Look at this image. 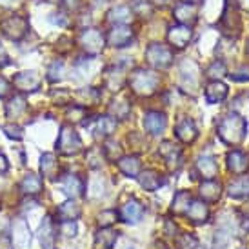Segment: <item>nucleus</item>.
<instances>
[{
    "mask_svg": "<svg viewBox=\"0 0 249 249\" xmlns=\"http://www.w3.org/2000/svg\"><path fill=\"white\" fill-rule=\"evenodd\" d=\"M248 133V122L236 113H229L220 120L218 124V137L226 144H238L242 142Z\"/></svg>",
    "mask_w": 249,
    "mask_h": 249,
    "instance_id": "nucleus-1",
    "label": "nucleus"
},
{
    "mask_svg": "<svg viewBox=\"0 0 249 249\" xmlns=\"http://www.w3.org/2000/svg\"><path fill=\"white\" fill-rule=\"evenodd\" d=\"M160 78L155 71H149L145 68L135 70L129 76V88L133 93H137L140 97H151L159 88Z\"/></svg>",
    "mask_w": 249,
    "mask_h": 249,
    "instance_id": "nucleus-2",
    "label": "nucleus"
},
{
    "mask_svg": "<svg viewBox=\"0 0 249 249\" xmlns=\"http://www.w3.org/2000/svg\"><path fill=\"white\" fill-rule=\"evenodd\" d=\"M56 151L60 155H66V157H71V155L82 151V140L71 125L66 124L60 127L58 140H56Z\"/></svg>",
    "mask_w": 249,
    "mask_h": 249,
    "instance_id": "nucleus-3",
    "label": "nucleus"
},
{
    "mask_svg": "<svg viewBox=\"0 0 249 249\" xmlns=\"http://www.w3.org/2000/svg\"><path fill=\"white\" fill-rule=\"evenodd\" d=\"M145 60L157 70H166L173 64V51L164 44H151L145 49Z\"/></svg>",
    "mask_w": 249,
    "mask_h": 249,
    "instance_id": "nucleus-4",
    "label": "nucleus"
},
{
    "mask_svg": "<svg viewBox=\"0 0 249 249\" xmlns=\"http://www.w3.org/2000/svg\"><path fill=\"white\" fill-rule=\"evenodd\" d=\"M11 242L15 249H29L31 246V231H29L28 222L24 218H13L11 222Z\"/></svg>",
    "mask_w": 249,
    "mask_h": 249,
    "instance_id": "nucleus-5",
    "label": "nucleus"
},
{
    "mask_svg": "<svg viewBox=\"0 0 249 249\" xmlns=\"http://www.w3.org/2000/svg\"><path fill=\"white\" fill-rule=\"evenodd\" d=\"M0 28L4 31V35L11 40H20L22 36L28 33V20L24 17H9L6 20H2Z\"/></svg>",
    "mask_w": 249,
    "mask_h": 249,
    "instance_id": "nucleus-6",
    "label": "nucleus"
},
{
    "mask_svg": "<svg viewBox=\"0 0 249 249\" xmlns=\"http://www.w3.org/2000/svg\"><path fill=\"white\" fill-rule=\"evenodd\" d=\"M40 76L35 71H20L13 76V86L22 93H33L40 88Z\"/></svg>",
    "mask_w": 249,
    "mask_h": 249,
    "instance_id": "nucleus-7",
    "label": "nucleus"
},
{
    "mask_svg": "<svg viewBox=\"0 0 249 249\" xmlns=\"http://www.w3.org/2000/svg\"><path fill=\"white\" fill-rule=\"evenodd\" d=\"M80 44L89 55H98L104 48V35L97 29H84L80 35Z\"/></svg>",
    "mask_w": 249,
    "mask_h": 249,
    "instance_id": "nucleus-8",
    "label": "nucleus"
},
{
    "mask_svg": "<svg viewBox=\"0 0 249 249\" xmlns=\"http://www.w3.org/2000/svg\"><path fill=\"white\" fill-rule=\"evenodd\" d=\"M58 187L70 198H78L84 195V180L78 175H62L58 178Z\"/></svg>",
    "mask_w": 249,
    "mask_h": 249,
    "instance_id": "nucleus-9",
    "label": "nucleus"
},
{
    "mask_svg": "<svg viewBox=\"0 0 249 249\" xmlns=\"http://www.w3.org/2000/svg\"><path fill=\"white\" fill-rule=\"evenodd\" d=\"M56 226L51 216H46L44 222L40 224V229H38V242H40L42 249H55L56 242Z\"/></svg>",
    "mask_w": 249,
    "mask_h": 249,
    "instance_id": "nucleus-10",
    "label": "nucleus"
},
{
    "mask_svg": "<svg viewBox=\"0 0 249 249\" xmlns=\"http://www.w3.org/2000/svg\"><path fill=\"white\" fill-rule=\"evenodd\" d=\"M175 135H177V139H178L180 142L191 144V142H195V139L198 137V131H196V125H195V122L191 118L182 117L178 122H177V125H175Z\"/></svg>",
    "mask_w": 249,
    "mask_h": 249,
    "instance_id": "nucleus-11",
    "label": "nucleus"
},
{
    "mask_svg": "<svg viewBox=\"0 0 249 249\" xmlns=\"http://www.w3.org/2000/svg\"><path fill=\"white\" fill-rule=\"evenodd\" d=\"M166 124H167V118L164 113H160V111H147L144 115V127L145 131L153 135V137H157L160 133H164L166 129Z\"/></svg>",
    "mask_w": 249,
    "mask_h": 249,
    "instance_id": "nucleus-12",
    "label": "nucleus"
},
{
    "mask_svg": "<svg viewBox=\"0 0 249 249\" xmlns=\"http://www.w3.org/2000/svg\"><path fill=\"white\" fill-rule=\"evenodd\" d=\"M107 42L113 48H127L133 42V31L127 26H115L107 33Z\"/></svg>",
    "mask_w": 249,
    "mask_h": 249,
    "instance_id": "nucleus-13",
    "label": "nucleus"
},
{
    "mask_svg": "<svg viewBox=\"0 0 249 249\" xmlns=\"http://www.w3.org/2000/svg\"><path fill=\"white\" fill-rule=\"evenodd\" d=\"M159 153H160V157H164L169 169H178L180 164H182V151H180L178 145H175L173 142L166 140V142L160 144Z\"/></svg>",
    "mask_w": 249,
    "mask_h": 249,
    "instance_id": "nucleus-14",
    "label": "nucleus"
},
{
    "mask_svg": "<svg viewBox=\"0 0 249 249\" xmlns=\"http://www.w3.org/2000/svg\"><path fill=\"white\" fill-rule=\"evenodd\" d=\"M196 171L204 180H214L218 175V164L211 155H200L196 159Z\"/></svg>",
    "mask_w": 249,
    "mask_h": 249,
    "instance_id": "nucleus-15",
    "label": "nucleus"
},
{
    "mask_svg": "<svg viewBox=\"0 0 249 249\" xmlns=\"http://www.w3.org/2000/svg\"><path fill=\"white\" fill-rule=\"evenodd\" d=\"M167 40L171 42V46H175V48H186L191 40V29H189V26H182V24L173 26L167 31Z\"/></svg>",
    "mask_w": 249,
    "mask_h": 249,
    "instance_id": "nucleus-16",
    "label": "nucleus"
},
{
    "mask_svg": "<svg viewBox=\"0 0 249 249\" xmlns=\"http://www.w3.org/2000/svg\"><path fill=\"white\" fill-rule=\"evenodd\" d=\"M118 240V233L115 229L109 228H100L95 235V242L93 248L95 249H113Z\"/></svg>",
    "mask_w": 249,
    "mask_h": 249,
    "instance_id": "nucleus-17",
    "label": "nucleus"
},
{
    "mask_svg": "<svg viewBox=\"0 0 249 249\" xmlns=\"http://www.w3.org/2000/svg\"><path fill=\"white\" fill-rule=\"evenodd\" d=\"M186 214H187V218L193 222V224H204V222H208V218H209L208 204H206V202H202V200H191Z\"/></svg>",
    "mask_w": 249,
    "mask_h": 249,
    "instance_id": "nucleus-18",
    "label": "nucleus"
},
{
    "mask_svg": "<svg viewBox=\"0 0 249 249\" xmlns=\"http://www.w3.org/2000/svg\"><path fill=\"white\" fill-rule=\"evenodd\" d=\"M142 214H144V208L137 200L125 202L124 206H122V209H120V216L127 224H139L142 220Z\"/></svg>",
    "mask_w": 249,
    "mask_h": 249,
    "instance_id": "nucleus-19",
    "label": "nucleus"
},
{
    "mask_svg": "<svg viewBox=\"0 0 249 249\" xmlns=\"http://www.w3.org/2000/svg\"><path fill=\"white\" fill-rule=\"evenodd\" d=\"M80 214H82V209L73 198L60 204V208L56 209V216L60 218V222H75Z\"/></svg>",
    "mask_w": 249,
    "mask_h": 249,
    "instance_id": "nucleus-20",
    "label": "nucleus"
},
{
    "mask_svg": "<svg viewBox=\"0 0 249 249\" xmlns=\"http://www.w3.org/2000/svg\"><path fill=\"white\" fill-rule=\"evenodd\" d=\"M222 26H224V29H226L228 33H233V31H235V35H238L240 18H238V11H236L235 7L231 9V2H229V0H228V4H226L224 13H222Z\"/></svg>",
    "mask_w": 249,
    "mask_h": 249,
    "instance_id": "nucleus-21",
    "label": "nucleus"
},
{
    "mask_svg": "<svg viewBox=\"0 0 249 249\" xmlns=\"http://www.w3.org/2000/svg\"><path fill=\"white\" fill-rule=\"evenodd\" d=\"M42 187H44V182L35 173H28L20 182V191L28 196H36L38 193H42Z\"/></svg>",
    "mask_w": 249,
    "mask_h": 249,
    "instance_id": "nucleus-22",
    "label": "nucleus"
},
{
    "mask_svg": "<svg viewBox=\"0 0 249 249\" xmlns=\"http://www.w3.org/2000/svg\"><path fill=\"white\" fill-rule=\"evenodd\" d=\"M228 195L231 198H249V177L242 175L228 186Z\"/></svg>",
    "mask_w": 249,
    "mask_h": 249,
    "instance_id": "nucleus-23",
    "label": "nucleus"
},
{
    "mask_svg": "<svg viewBox=\"0 0 249 249\" xmlns=\"http://www.w3.org/2000/svg\"><path fill=\"white\" fill-rule=\"evenodd\" d=\"M140 182V186L144 187L145 191H157L166 180L162 178V175L153 171V169H147V171H142V173L137 177Z\"/></svg>",
    "mask_w": 249,
    "mask_h": 249,
    "instance_id": "nucleus-24",
    "label": "nucleus"
},
{
    "mask_svg": "<svg viewBox=\"0 0 249 249\" xmlns=\"http://www.w3.org/2000/svg\"><path fill=\"white\" fill-rule=\"evenodd\" d=\"M228 97V86L220 80H214L206 88V100L209 104H218Z\"/></svg>",
    "mask_w": 249,
    "mask_h": 249,
    "instance_id": "nucleus-25",
    "label": "nucleus"
},
{
    "mask_svg": "<svg viewBox=\"0 0 249 249\" xmlns=\"http://www.w3.org/2000/svg\"><path fill=\"white\" fill-rule=\"evenodd\" d=\"M228 167H229V171H233V173H244L249 167L248 155L242 151H238V149L228 153Z\"/></svg>",
    "mask_w": 249,
    "mask_h": 249,
    "instance_id": "nucleus-26",
    "label": "nucleus"
},
{
    "mask_svg": "<svg viewBox=\"0 0 249 249\" xmlns=\"http://www.w3.org/2000/svg\"><path fill=\"white\" fill-rule=\"evenodd\" d=\"M118 169H120L125 177H129V178H137V177L140 175V160H139V157H135V155L122 157V159L118 160Z\"/></svg>",
    "mask_w": 249,
    "mask_h": 249,
    "instance_id": "nucleus-27",
    "label": "nucleus"
},
{
    "mask_svg": "<svg viewBox=\"0 0 249 249\" xmlns=\"http://www.w3.org/2000/svg\"><path fill=\"white\" fill-rule=\"evenodd\" d=\"M175 18L186 26V24H193L196 20V7L193 4H187V2H182L175 7Z\"/></svg>",
    "mask_w": 249,
    "mask_h": 249,
    "instance_id": "nucleus-28",
    "label": "nucleus"
},
{
    "mask_svg": "<svg viewBox=\"0 0 249 249\" xmlns=\"http://www.w3.org/2000/svg\"><path fill=\"white\" fill-rule=\"evenodd\" d=\"M115 127H117V122H115V118L113 117H98L95 118V125H93V131L97 137H104L107 139L109 135H113L115 131Z\"/></svg>",
    "mask_w": 249,
    "mask_h": 249,
    "instance_id": "nucleus-29",
    "label": "nucleus"
},
{
    "mask_svg": "<svg viewBox=\"0 0 249 249\" xmlns=\"http://www.w3.org/2000/svg\"><path fill=\"white\" fill-rule=\"evenodd\" d=\"M40 173L46 178H56L58 173V162L53 153H44L40 157Z\"/></svg>",
    "mask_w": 249,
    "mask_h": 249,
    "instance_id": "nucleus-30",
    "label": "nucleus"
},
{
    "mask_svg": "<svg viewBox=\"0 0 249 249\" xmlns=\"http://www.w3.org/2000/svg\"><path fill=\"white\" fill-rule=\"evenodd\" d=\"M26 109H28V104H26L24 97H20V95H15V97H11L9 100H7L6 117L7 118H18L20 115H24V113H26Z\"/></svg>",
    "mask_w": 249,
    "mask_h": 249,
    "instance_id": "nucleus-31",
    "label": "nucleus"
},
{
    "mask_svg": "<svg viewBox=\"0 0 249 249\" xmlns=\"http://www.w3.org/2000/svg\"><path fill=\"white\" fill-rule=\"evenodd\" d=\"M220 184L214 180H206L200 186V196L204 198V202H216L220 198Z\"/></svg>",
    "mask_w": 249,
    "mask_h": 249,
    "instance_id": "nucleus-32",
    "label": "nucleus"
},
{
    "mask_svg": "<svg viewBox=\"0 0 249 249\" xmlns=\"http://www.w3.org/2000/svg\"><path fill=\"white\" fill-rule=\"evenodd\" d=\"M109 22L117 24V26H125L127 22L131 20V9L127 6H117L113 7L109 13H107Z\"/></svg>",
    "mask_w": 249,
    "mask_h": 249,
    "instance_id": "nucleus-33",
    "label": "nucleus"
},
{
    "mask_svg": "<svg viewBox=\"0 0 249 249\" xmlns=\"http://www.w3.org/2000/svg\"><path fill=\"white\" fill-rule=\"evenodd\" d=\"M180 80H182V88H186L187 91L189 89H195L196 88V84H198V68L193 71V73H189L187 71V62H184L180 66Z\"/></svg>",
    "mask_w": 249,
    "mask_h": 249,
    "instance_id": "nucleus-34",
    "label": "nucleus"
},
{
    "mask_svg": "<svg viewBox=\"0 0 249 249\" xmlns=\"http://www.w3.org/2000/svg\"><path fill=\"white\" fill-rule=\"evenodd\" d=\"M129 111H131V104H129L127 100H124V98H120V100H113L111 106H109V113L115 118H120V120L127 118Z\"/></svg>",
    "mask_w": 249,
    "mask_h": 249,
    "instance_id": "nucleus-35",
    "label": "nucleus"
},
{
    "mask_svg": "<svg viewBox=\"0 0 249 249\" xmlns=\"http://www.w3.org/2000/svg\"><path fill=\"white\" fill-rule=\"evenodd\" d=\"M189 204H191V195L187 193V191H178V193L175 195V198H173L171 211H173V213H177V214L186 213L187 208H189Z\"/></svg>",
    "mask_w": 249,
    "mask_h": 249,
    "instance_id": "nucleus-36",
    "label": "nucleus"
},
{
    "mask_svg": "<svg viewBox=\"0 0 249 249\" xmlns=\"http://www.w3.org/2000/svg\"><path fill=\"white\" fill-rule=\"evenodd\" d=\"M104 151H102V147H91L89 151L86 153V162H88V166L91 169H98V167H102L104 164Z\"/></svg>",
    "mask_w": 249,
    "mask_h": 249,
    "instance_id": "nucleus-37",
    "label": "nucleus"
},
{
    "mask_svg": "<svg viewBox=\"0 0 249 249\" xmlns=\"http://www.w3.org/2000/svg\"><path fill=\"white\" fill-rule=\"evenodd\" d=\"M102 151H104V157L107 160H120L122 159V147H120V144L118 142H115V140H107L104 144V147H102Z\"/></svg>",
    "mask_w": 249,
    "mask_h": 249,
    "instance_id": "nucleus-38",
    "label": "nucleus"
},
{
    "mask_svg": "<svg viewBox=\"0 0 249 249\" xmlns=\"http://www.w3.org/2000/svg\"><path fill=\"white\" fill-rule=\"evenodd\" d=\"M224 75H226V64L222 62V60H214L208 68V71H206V76H208V78H213V82L218 80V78H222Z\"/></svg>",
    "mask_w": 249,
    "mask_h": 249,
    "instance_id": "nucleus-39",
    "label": "nucleus"
},
{
    "mask_svg": "<svg viewBox=\"0 0 249 249\" xmlns=\"http://www.w3.org/2000/svg\"><path fill=\"white\" fill-rule=\"evenodd\" d=\"M118 218V213L117 211H113V209H106L102 213L98 214V226L100 228H109L111 224H115Z\"/></svg>",
    "mask_w": 249,
    "mask_h": 249,
    "instance_id": "nucleus-40",
    "label": "nucleus"
},
{
    "mask_svg": "<svg viewBox=\"0 0 249 249\" xmlns=\"http://www.w3.org/2000/svg\"><path fill=\"white\" fill-rule=\"evenodd\" d=\"M62 76H64V64L55 60L48 70V80L49 82H58Z\"/></svg>",
    "mask_w": 249,
    "mask_h": 249,
    "instance_id": "nucleus-41",
    "label": "nucleus"
},
{
    "mask_svg": "<svg viewBox=\"0 0 249 249\" xmlns=\"http://www.w3.org/2000/svg\"><path fill=\"white\" fill-rule=\"evenodd\" d=\"M231 78L235 80V82H249V66L248 64H242V66H238L236 70L231 71Z\"/></svg>",
    "mask_w": 249,
    "mask_h": 249,
    "instance_id": "nucleus-42",
    "label": "nucleus"
},
{
    "mask_svg": "<svg viewBox=\"0 0 249 249\" xmlns=\"http://www.w3.org/2000/svg\"><path fill=\"white\" fill-rule=\"evenodd\" d=\"M2 131L6 133L9 139L13 140H22L24 139V131H22L20 125H15V124H6L2 127Z\"/></svg>",
    "mask_w": 249,
    "mask_h": 249,
    "instance_id": "nucleus-43",
    "label": "nucleus"
},
{
    "mask_svg": "<svg viewBox=\"0 0 249 249\" xmlns=\"http://www.w3.org/2000/svg\"><path fill=\"white\" fill-rule=\"evenodd\" d=\"M51 98L55 100L56 104H68L71 98V93H68V91L64 89H53L51 91Z\"/></svg>",
    "mask_w": 249,
    "mask_h": 249,
    "instance_id": "nucleus-44",
    "label": "nucleus"
},
{
    "mask_svg": "<svg viewBox=\"0 0 249 249\" xmlns=\"http://www.w3.org/2000/svg\"><path fill=\"white\" fill-rule=\"evenodd\" d=\"M60 233L66 238H73L76 235V224L75 222H60Z\"/></svg>",
    "mask_w": 249,
    "mask_h": 249,
    "instance_id": "nucleus-45",
    "label": "nucleus"
},
{
    "mask_svg": "<svg viewBox=\"0 0 249 249\" xmlns=\"http://www.w3.org/2000/svg\"><path fill=\"white\" fill-rule=\"evenodd\" d=\"M0 249H15L11 238H9L6 233H2V235H0Z\"/></svg>",
    "mask_w": 249,
    "mask_h": 249,
    "instance_id": "nucleus-46",
    "label": "nucleus"
},
{
    "mask_svg": "<svg viewBox=\"0 0 249 249\" xmlns=\"http://www.w3.org/2000/svg\"><path fill=\"white\" fill-rule=\"evenodd\" d=\"M7 93H9V82H7L4 76H0V98L6 97Z\"/></svg>",
    "mask_w": 249,
    "mask_h": 249,
    "instance_id": "nucleus-47",
    "label": "nucleus"
},
{
    "mask_svg": "<svg viewBox=\"0 0 249 249\" xmlns=\"http://www.w3.org/2000/svg\"><path fill=\"white\" fill-rule=\"evenodd\" d=\"M7 169H9V162H7L6 155L0 153V175H6Z\"/></svg>",
    "mask_w": 249,
    "mask_h": 249,
    "instance_id": "nucleus-48",
    "label": "nucleus"
},
{
    "mask_svg": "<svg viewBox=\"0 0 249 249\" xmlns=\"http://www.w3.org/2000/svg\"><path fill=\"white\" fill-rule=\"evenodd\" d=\"M177 231H178V229H177V226H175L173 222L166 220V235L167 236H177Z\"/></svg>",
    "mask_w": 249,
    "mask_h": 249,
    "instance_id": "nucleus-49",
    "label": "nucleus"
},
{
    "mask_svg": "<svg viewBox=\"0 0 249 249\" xmlns=\"http://www.w3.org/2000/svg\"><path fill=\"white\" fill-rule=\"evenodd\" d=\"M182 242H184V248H189V249H191V248H195V246H196V240H195V238H193V236H189V235H186V236H184V238H182Z\"/></svg>",
    "mask_w": 249,
    "mask_h": 249,
    "instance_id": "nucleus-50",
    "label": "nucleus"
},
{
    "mask_svg": "<svg viewBox=\"0 0 249 249\" xmlns=\"http://www.w3.org/2000/svg\"><path fill=\"white\" fill-rule=\"evenodd\" d=\"M9 64V58L6 55V49L2 48V44H0V66H7Z\"/></svg>",
    "mask_w": 249,
    "mask_h": 249,
    "instance_id": "nucleus-51",
    "label": "nucleus"
},
{
    "mask_svg": "<svg viewBox=\"0 0 249 249\" xmlns=\"http://www.w3.org/2000/svg\"><path fill=\"white\" fill-rule=\"evenodd\" d=\"M64 6L71 7V9H76V7L80 6V0H62Z\"/></svg>",
    "mask_w": 249,
    "mask_h": 249,
    "instance_id": "nucleus-52",
    "label": "nucleus"
},
{
    "mask_svg": "<svg viewBox=\"0 0 249 249\" xmlns=\"http://www.w3.org/2000/svg\"><path fill=\"white\" fill-rule=\"evenodd\" d=\"M13 4H17V0H0V6L2 7H11Z\"/></svg>",
    "mask_w": 249,
    "mask_h": 249,
    "instance_id": "nucleus-53",
    "label": "nucleus"
},
{
    "mask_svg": "<svg viewBox=\"0 0 249 249\" xmlns=\"http://www.w3.org/2000/svg\"><path fill=\"white\" fill-rule=\"evenodd\" d=\"M184 2H187V4H193V6H195V4H200L202 0H184Z\"/></svg>",
    "mask_w": 249,
    "mask_h": 249,
    "instance_id": "nucleus-54",
    "label": "nucleus"
},
{
    "mask_svg": "<svg viewBox=\"0 0 249 249\" xmlns=\"http://www.w3.org/2000/svg\"><path fill=\"white\" fill-rule=\"evenodd\" d=\"M246 51H248V55H249V42H248V48H246Z\"/></svg>",
    "mask_w": 249,
    "mask_h": 249,
    "instance_id": "nucleus-55",
    "label": "nucleus"
}]
</instances>
